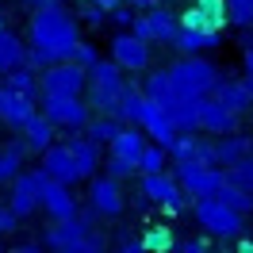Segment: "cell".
I'll return each mask as SVG.
<instances>
[{
    "instance_id": "6da1fadb",
    "label": "cell",
    "mask_w": 253,
    "mask_h": 253,
    "mask_svg": "<svg viewBox=\"0 0 253 253\" xmlns=\"http://www.w3.org/2000/svg\"><path fill=\"white\" fill-rule=\"evenodd\" d=\"M31 42H27V65L31 69H46L54 62H69V50L81 39V23L65 4H46V8H31Z\"/></svg>"
},
{
    "instance_id": "7a4b0ae2",
    "label": "cell",
    "mask_w": 253,
    "mask_h": 253,
    "mask_svg": "<svg viewBox=\"0 0 253 253\" xmlns=\"http://www.w3.org/2000/svg\"><path fill=\"white\" fill-rule=\"evenodd\" d=\"M169 81H173V88L180 96H192V100H200V96H211V88L222 81V69L207 54H180L173 65H169Z\"/></svg>"
},
{
    "instance_id": "3957f363",
    "label": "cell",
    "mask_w": 253,
    "mask_h": 253,
    "mask_svg": "<svg viewBox=\"0 0 253 253\" xmlns=\"http://www.w3.org/2000/svg\"><path fill=\"white\" fill-rule=\"evenodd\" d=\"M84 73H88V84H84L88 100H84V104L92 108V115H111L115 104H119V96H123V88H126L123 69L111 62V58H100V62L88 65Z\"/></svg>"
},
{
    "instance_id": "277c9868",
    "label": "cell",
    "mask_w": 253,
    "mask_h": 253,
    "mask_svg": "<svg viewBox=\"0 0 253 253\" xmlns=\"http://www.w3.org/2000/svg\"><path fill=\"white\" fill-rule=\"evenodd\" d=\"M192 207H196V222L204 226L207 234H215V238H238L242 230H246V215L230 211V207L222 204L219 196L192 200Z\"/></svg>"
},
{
    "instance_id": "5b68a950",
    "label": "cell",
    "mask_w": 253,
    "mask_h": 253,
    "mask_svg": "<svg viewBox=\"0 0 253 253\" xmlns=\"http://www.w3.org/2000/svg\"><path fill=\"white\" fill-rule=\"evenodd\" d=\"M176 169V184H180V192L188 196V200H204V196H215V192L222 188V180H226V173H222L219 165H200V161H173Z\"/></svg>"
},
{
    "instance_id": "8992f818",
    "label": "cell",
    "mask_w": 253,
    "mask_h": 253,
    "mask_svg": "<svg viewBox=\"0 0 253 253\" xmlns=\"http://www.w3.org/2000/svg\"><path fill=\"white\" fill-rule=\"evenodd\" d=\"M39 111L58 130H84V123L92 119V108L84 104V96H39Z\"/></svg>"
},
{
    "instance_id": "52a82bcc",
    "label": "cell",
    "mask_w": 253,
    "mask_h": 253,
    "mask_svg": "<svg viewBox=\"0 0 253 253\" xmlns=\"http://www.w3.org/2000/svg\"><path fill=\"white\" fill-rule=\"evenodd\" d=\"M88 73L77 62H54L39 69V92L42 96H84Z\"/></svg>"
},
{
    "instance_id": "ba28073f",
    "label": "cell",
    "mask_w": 253,
    "mask_h": 253,
    "mask_svg": "<svg viewBox=\"0 0 253 253\" xmlns=\"http://www.w3.org/2000/svg\"><path fill=\"white\" fill-rule=\"evenodd\" d=\"M108 50H111V62L119 65L123 73H146V69H150V58H154V46L142 42L138 35H130V31H115Z\"/></svg>"
},
{
    "instance_id": "9c48e42d",
    "label": "cell",
    "mask_w": 253,
    "mask_h": 253,
    "mask_svg": "<svg viewBox=\"0 0 253 253\" xmlns=\"http://www.w3.org/2000/svg\"><path fill=\"white\" fill-rule=\"evenodd\" d=\"M88 207L100 219H119L126 211V196H123V180L104 176H88Z\"/></svg>"
},
{
    "instance_id": "30bf717a",
    "label": "cell",
    "mask_w": 253,
    "mask_h": 253,
    "mask_svg": "<svg viewBox=\"0 0 253 253\" xmlns=\"http://www.w3.org/2000/svg\"><path fill=\"white\" fill-rule=\"evenodd\" d=\"M39 180H42V169H23V173L8 184V211L16 215V222L31 219L39 211Z\"/></svg>"
},
{
    "instance_id": "8fae6325",
    "label": "cell",
    "mask_w": 253,
    "mask_h": 253,
    "mask_svg": "<svg viewBox=\"0 0 253 253\" xmlns=\"http://www.w3.org/2000/svg\"><path fill=\"white\" fill-rule=\"evenodd\" d=\"M39 211H46L50 222L73 219V215H77V200H73L69 184H62V180H50V176L42 173V180H39Z\"/></svg>"
},
{
    "instance_id": "7c38bea8",
    "label": "cell",
    "mask_w": 253,
    "mask_h": 253,
    "mask_svg": "<svg viewBox=\"0 0 253 253\" xmlns=\"http://www.w3.org/2000/svg\"><path fill=\"white\" fill-rule=\"evenodd\" d=\"M238 123H242V115H234V111H226L215 100V96H200V108H196V130H204V134H230V130H238Z\"/></svg>"
},
{
    "instance_id": "4fadbf2b",
    "label": "cell",
    "mask_w": 253,
    "mask_h": 253,
    "mask_svg": "<svg viewBox=\"0 0 253 253\" xmlns=\"http://www.w3.org/2000/svg\"><path fill=\"white\" fill-rule=\"evenodd\" d=\"M180 27L196 31H222L226 27V0H192L188 12H180Z\"/></svg>"
},
{
    "instance_id": "5bb4252c",
    "label": "cell",
    "mask_w": 253,
    "mask_h": 253,
    "mask_svg": "<svg viewBox=\"0 0 253 253\" xmlns=\"http://www.w3.org/2000/svg\"><path fill=\"white\" fill-rule=\"evenodd\" d=\"M88 234H92V226L73 215V219H62V222H54V226H46L42 242H46V250H77V246L88 242Z\"/></svg>"
},
{
    "instance_id": "9a60e30c",
    "label": "cell",
    "mask_w": 253,
    "mask_h": 253,
    "mask_svg": "<svg viewBox=\"0 0 253 253\" xmlns=\"http://www.w3.org/2000/svg\"><path fill=\"white\" fill-rule=\"evenodd\" d=\"M39 169L50 176V180H62V184H77L81 173H77V161H73V154L65 150V142H50L42 154H39Z\"/></svg>"
},
{
    "instance_id": "2e32d148",
    "label": "cell",
    "mask_w": 253,
    "mask_h": 253,
    "mask_svg": "<svg viewBox=\"0 0 253 253\" xmlns=\"http://www.w3.org/2000/svg\"><path fill=\"white\" fill-rule=\"evenodd\" d=\"M35 111H39L35 100H27V96H19V92H12V88H4V84H0V126H8V130L16 134V130L31 119Z\"/></svg>"
},
{
    "instance_id": "e0dca14e",
    "label": "cell",
    "mask_w": 253,
    "mask_h": 253,
    "mask_svg": "<svg viewBox=\"0 0 253 253\" xmlns=\"http://www.w3.org/2000/svg\"><path fill=\"white\" fill-rule=\"evenodd\" d=\"M65 150H69V154H73V161H77L81 180L96 176V169H100V146H96L84 130H69V134H65Z\"/></svg>"
},
{
    "instance_id": "ac0fdd59",
    "label": "cell",
    "mask_w": 253,
    "mask_h": 253,
    "mask_svg": "<svg viewBox=\"0 0 253 253\" xmlns=\"http://www.w3.org/2000/svg\"><path fill=\"white\" fill-rule=\"evenodd\" d=\"M142 180H138V192H142L150 204H173V200H180L184 192H180V184H176V176H169L165 169L161 173H138Z\"/></svg>"
},
{
    "instance_id": "d6986e66",
    "label": "cell",
    "mask_w": 253,
    "mask_h": 253,
    "mask_svg": "<svg viewBox=\"0 0 253 253\" xmlns=\"http://www.w3.org/2000/svg\"><path fill=\"white\" fill-rule=\"evenodd\" d=\"M138 126H142V134H146V138H154V142L165 146V150H169V142L176 138V130H173V123H169V115H165V111H161L154 100H146V104H142Z\"/></svg>"
},
{
    "instance_id": "ffe728a7",
    "label": "cell",
    "mask_w": 253,
    "mask_h": 253,
    "mask_svg": "<svg viewBox=\"0 0 253 253\" xmlns=\"http://www.w3.org/2000/svg\"><path fill=\"white\" fill-rule=\"evenodd\" d=\"M142 16H146V27H150V42H158V46H173L176 31H180L176 12H169L165 4H154V8L142 12Z\"/></svg>"
},
{
    "instance_id": "44dd1931",
    "label": "cell",
    "mask_w": 253,
    "mask_h": 253,
    "mask_svg": "<svg viewBox=\"0 0 253 253\" xmlns=\"http://www.w3.org/2000/svg\"><path fill=\"white\" fill-rule=\"evenodd\" d=\"M222 46V31H196V27H180L173 39L176 54H215Z\"/></svg>"
},
{
    "instance_id": "7402d4cb",
    "label": "cell",
    "mask_w": 253,
    "mask_h": 253,
    "mask_svg": "<svg viewBox=\"0 0 253 253\" xmlns=\"http://www.w3.org/2000/svg\"><path fill=\"white\" fill-rule=\"evenodd\" d=\"M246 154H253V134H238V130H230V134H219V138H215V165H219V169L242 161Z\"/></svg>"
},
{
    "instance_id": "603a6c76",
    "label": "cell",
    "mask_w": 253,
    "mask_h": 253,
    "mask_svg": "<svg viewBox=\"0 0 253 253\" xmlns=\"http://www.w3.org/2000/svg\"><path fill=\"white\" fill-rule=\"evenodd\" d=\"M19 138L27 142V150H31V154H42V150H46V146L54 142V138H58V126L50 123L42 111H35L31 119L19 126Z\"/></svg>"
},
{
    "instance_id": "cb8c5ba5",
    "label": "cell",
    "mask_w": 253,
    "mask_h": 253,
    "mask_svg": "<svg viewBox=\"0 0 253 253\" xmlns=\"http://www.w3.org/2000/svg\"><path fill=\"white\" fill-rule=\"evenodd\" d=\"M142 96H146V100H154L161 111L180 100V92H176L173 81H169V69H150V73H146V81H142Z\"/></svg>"
},
{
    "instance_id": "d4e9b609",
    "label": "cell",
    "mask_w": 253,
    "mask_h": 253,
    "mask_svg": "<svg viewBox=\"0 0 253 253\" xmlns=\"http://www.w3.org/2000/svg\"><path fill=\"white\" fill-rule=\"evenodd\" d=\"M211 96L219 100L226 111H234V115H246L250 111V92H246V81H234V77H222L215 88H211Z\"/></svg>"
},
{
    "instance_id": "484cf974",
    "label": "cell",
    "mask_w": 253,
    "mask_h": 253,
    "mask_svg": "<svg viewBox=\"0 0 253 253\" xmlns=\"http://www.w3.org/2000/svg\"><path fill=\"white\" fill-rule=\"evenodd\" d=\"M142 150H146L142 126H119V134L108 142V154H115V158H126V161H134V165H138V158H142Z\"/></svg>"
},
{
    "instance_id": "4316f807",
    "label": "cell",
    "mask_w": 253,
    "mask_h": 253,
    "mask_svg": "<svg viewBox=\"0 0 253 253\" xmlns=\"http://www.w3.org/2000/svg\"><path fill=\"white\" fill-rule=\"evenodd\" d=\"M27 142L23 138H8L0 146V184H12L19 173H23V161H27Z\"/></svg>"
},
{
    "instance_id": "83f0119b",
    "label": "cell",
    "mask_w": 253,
    "mask_h": 253,
    "mask_svg": "<svg viewBox=\"0 0 253 253\" xmlns=\"http://www.w3.org/2000/svg\"><path fill=\"white\" fill-rule=\"evenodd\" d=\"M0 84L4 88H12V92L27 96V100H35L39 104V69H31V65H16V69H8V73H0Z\"/></svg>"
},
{
    "instance_id": "f1b7e54d",
    "label": "cell",
    "mask_w": 253,
    "mask_h": 253,
    "mask_svg": "<svg viewBox=\"0 0 253 253\" xmlns=\"http://www.w3.org/2000/svg\"><path fill=\"white\" fill-rule=\"evenodd\" d=\"M16 65H27V42H23L12 27L0 23V73H8V69H16Z\"/></svg>"
},
{
    "instance_id": "f546056e",
    "label": "cell",
    "mask_w": 253,
    "mask_h": 253,
    "mask_svg": "<svg viewBox=\"0 0 253 253\" xmlns=\"http://www.w3.org/2000/svg\"><path fill=\"white\" fill-rule=\"evenodd\" d=\"M142 104H146V96H142V88L138 84H130L126 81V88H123V96H119V104H115V119L123 126H138V115H142Z\"/></svg>"
},
{
    "instance_id": "4dcf8cb0",
    "label": "cell",
    "mask_w": 253,
    "mask_h": 253,
    "mask_svg": "<svg viewBox=\"0 0 253 253\" xmlns=\"http://www.w3.org/2000/svg\"><path fill=\"white\" fill-rule=\"evenodd\" d=\"M138 246H142L146 253H173L176 238H173V230H169V222H154V226H146V234L138 238Z\"/></svg>"
},
{
    "instance_id": "1f68e13d",
    "label": "cell",
    "mask_w": 253,
    "mask_h": 253,
    "mask_svg": "<svg viewBox=\"0 0 253 253\" xmlns=\"http://www.w3.org/2000/svg\"><path fill=\"white\" fill-rule=\"evenodd\" d=\"M119 126H123V123H119L115 115H92V119L84 123V134H88L96 146H108L111 138L119 134Z\"/></svg>"
},
{
    "instance_id": "d6a6232c",
    "label": "cell",
    "mask_w": 253,
    "mask_h": 253,
    "mask_svg": "<svg viewBox=\"0 0 253 253\" xmlns=\"http://www.w3.org/2000/svg\"><path fill=\"white\" fill-rule=\"evenodd\" d=\"M215 196H219L230 211H238V215H250V211H253V192L238 188V184H230V180H222V188L215 192Z\"/></svg>"
},
{
    "instance_id": "836d02e7",
    "label": "cell",
    "mask_w": 253,
    "mask_h": 253,
    "mask_svg": "<svg viewBox=\"0 0 253 253\" xmlns=\"http://www.w3.org/2000/svg\"><path fill=\"white\" fill-rule=\"evenodd\" d=\"M226 23L238 31H253V0H226Z\"/></svg>"
},
{
    "instance_id": "e575fe53",
    "label": "cell",
    "mask_w": 253,
    "mask_h": 253,
    "mask_svg": "<svg viewBox=\"0 0 253 253\" xmlns=\"http://www.w3.org/2000/svg\"><path fill=\"white\" fill-rule=\"evenodd\" d=\"M161 169H169V150L158 142H146L142 158H138V173H161Z\"/></svg>"
},
{
    "instance_id": "d590c367",
    "label": "cell",
    "mask_w": 253,
    "mask_h": 253,
    "mask_svg": "<svg viewBox=\"0 0 253 253\" xmlns=\"http://www.w3.org/2000/svg\"><path fill=\"white\" fill-rule=\"evenodd\" d=\"M222 173H226V180H230V184H238V188H246V192H253V154H246V158L234 161V165H226Z\"/></svg>"
},
{
    "instance_id": "8d00e7d4",
    "label": "cell",
    "mask_w": 253,
    "mask_h": 253,
    "mask_svg": "<svg viewBox=\"0 0 253 253\" xmlns=\"http://www.w3.org/2000/svg\"><path fill=\"white\" fill-rule=\"evenodd\" d=\"M69 62H77L81 69L96 65V62H100V50H96V42H88V39H77V42H73V50H69Z\"/></svg>"
},
{
    "instance_id": "74e56055",
    "label": "cell",
    "mask_w": 253,
    "mask_h": 253,
    "mask_svg": "<svg viewBox=\"0 0 253 253\" xmlns=\"http://www.w3.org/2000/svg\"><path fill=\"white\" fill-rule=\"evenodd\" d=\"M104 173H108L111 180H130V176H138V165H134V161H126V158H115V154H108Z\"/></svg>"
},
{
    "instance_id": "f35d334b",
    "label": "cell",
    "mask_w": 253,
    "mask_h": 253,
    "mask_svg": "<svg viewBox=\"0 0 253 253\" xmlns=\"http://www.w3.org/2000/svg\"><path fill=\"white\" fill-rule=\"evenodd\" d=\"M77 23H84V27H96V31H100V27L108 23V12H104V8H96V4H84V8H81V16H77Z\"/></svg>"
},
{
    "instance_id": "ab89813d",
    "label": "cell",
    "mask_w": 253,
    "mask_h": 253,
    "mask_svg": "<svg viewBox=\"0 0 253 253\" xmlns=\"http://www.w3.org/2000/svg\"><path fill=\"white\" fill-rule=\"evenodd\" d=\"M134 16H138L134 8H126V4H115V8L108 12V23H111V27H119V31H126V27H130V19H134Z\"/></svg>"
},
{
    "instance_id": "60d3db41",
    "label": "cell",
    "mask_w": 253,
    "mask_h": 253,
    "mask_svg": "<svg viewBox=\"0 0 253 253\" xmlns=\"http://www.w3.org/2000/svg\"><path fill=\"white\" fill-rule=\"evenodd\" d=\"M173 253H207V242L192 238V242H180V246H173Z\"/></svg>"
},
{
    "instance_id": "b9f144b4",
    "label": "cell",
    "mask_w": 253,
    "mask_h": 253,
    "mask_svg": "<svg viewBox=\"0 0 253 253\" xmlns=\"http://www.w3.org/2000/svg\"><path fill=\"white\" fill-rule=\"evenodd\" d=\"M8 230H16V215L8 207H0V234H8Z\"/></svg>"
},
{
    "instance_id": "7bdbcfd3",
    "label": "cell",
    "mask_w": 253,
    "mask_h": 253,
    "mask_svg": "<svg viewBox=\"0 0 253 253\" xmlns=\"http://www.w3.org/2000/svg\"><path fill=\"white\" fill-rule=\"evenodd\" d=\"M126 8H134V12H150L154 4H165V0H123Z\"/></svg>"
},
{
    "instance_id": "ee69618b",
    "label": "cell",
    "mask_w": 253,
    "mask_h": 253,
    "mask_svg": "<svg viewBox=\"0 0 253 253\" xmlns=\"http://www.w3.org/2000/svg\"><path fill=\"white\" fill-rule=\"evenodd\" d=\"M234 253H253V238H242V234H238V242H234Z\"/></svg>"
},
{
    "instance_id": "f6af8a7d",
    "label": "cell",
    "mask_w": 253,
    "mask_h": 253,
    "mask_svg": "<svg viewBox=\"0 0 253 253\" xmlns=\"http://www.w3.org/2000/svg\"><path fill=\"white\" fill-rule=\"evenodd\" d=\"M242 65H246V73H253V39L246 42V54H242Z\"/></svg>"
},
{
    "instance_id": "bcb514c9",
    "label": "cell",
    "mask_w": 253,
    "mask_h": 253,
    "mask_svg": "<svg viewBox=\"0 0 253 253\" xmlns=\"http://www.w3.org/2000/svg\"><path fill=\"white\" fill-rule=\"evenodd\" d=\"M115 253H146V250H142V246H138V242H123V246H119V250H115Z\"/></svg>"
},
{
    "instance_id": "7dc6e473",
    "label": "cell",
    "mask_w": 253,
    "mask_h": 253,
    "mask_svg": "<svg viewBox=\"0 0 253 253\" xmlns=\"http://www.w3.org/2000/svg\"><path fill=\"white\" fill-rule=\"evenodd\" d=\"M88 4H96V8H104V12H111L115 4H123V0H88Z\"/></svg>"
},
{
    "instance_id": "c3c4849f",
    "label": "cell",
    "mask_w": 253,
    "mask_h": 253,
    "mask_svg": "<svg viewBox=\"0 0 253 253\" xmlns=\"http://www.w3.org/2000/svg\"><path fill=\"white\" fill-rule=\"evenodd\" d=\"M8 253H46V250H39V246H16V250H8Z\"/></svg>"
},
{
    "instance_id": "681fc988",
    "label": "cell",
    "mask_w": 253,
    "mask_h": 253,
    "mask_svg": "<svg viewBox=\"0 0 253 253\" xmlns=\"http://www.w3.org/2000/svg\"><path fill=\"white\" fill-rule=\"evenodd\" d=\"M242 81H246V92H250V111H253V73H246Z\"/></svg>"
},
{
    "instance_id": "f907efd6",
    "label": "cell",
    "mask_w": 253,
    "mask_h": 253,
    "mask_svg": "<svg viewBox=\"0 0 253 253\" xmlns=\"http://www.w3.org/2000/svg\"><path fill=\"white\" fill-rule=\"evenodd\" d=\"M31 8H46V4H65V0H27Z\"/></svg>"
},
{
    "instance_id": "816d5d0a",
    "label": "cell",
    "mask_w": 253,
    "mask_h": 253,
    "mask_svg": "<svg viewBox=\"0 0 253 253\" xmlns=\"http://www.w3.org/2000/svg\"><path fill=\"white\" fill-rule=\"evenodd\" d=\"M50 253H104V250H50Z\"/></svg>"
},
{
    "instance_id": "f5cc1de1",
    "label": "cell",
    "mask_w": 253,
    "mask_h": 253,
    "mask_svg": "<svg viewBox=\"0 0 253 253\" xmlns=\"http://www.w3.org/2000/svg\"><path fill=\"white\" fill-rule=\"evenodd\" d=\"M0 253H4V250H0Z\"/></svg>"
}]
</instances>
